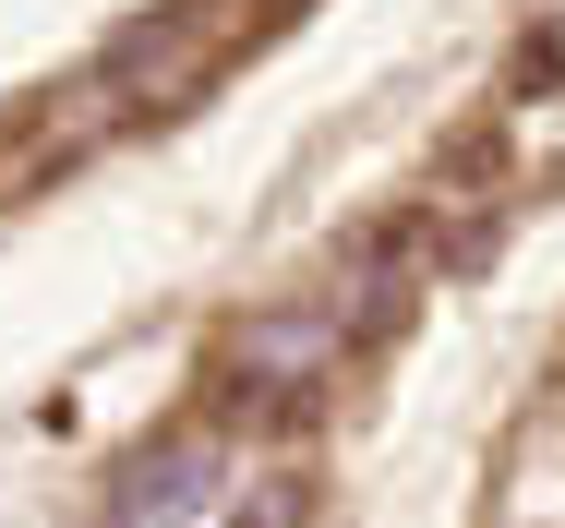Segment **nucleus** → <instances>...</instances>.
Instances as JSON below:
<instances>
[{"instance_id": "nucleus-1", "label": "nucleus", "mask_w": 565, "mask_h": 528, "mask_svg": "<svg viewBox=\"0 0 565 528\" xmlns=\"http://www.w3.org/2000/svg\"><path fill=\"white\" fill-rule=\"evenodd\" d=\"M109 517H205L217 505V444L205 432H181V444H145V456H120V481L97 493Z\"/></svg>"}]
</instances>
